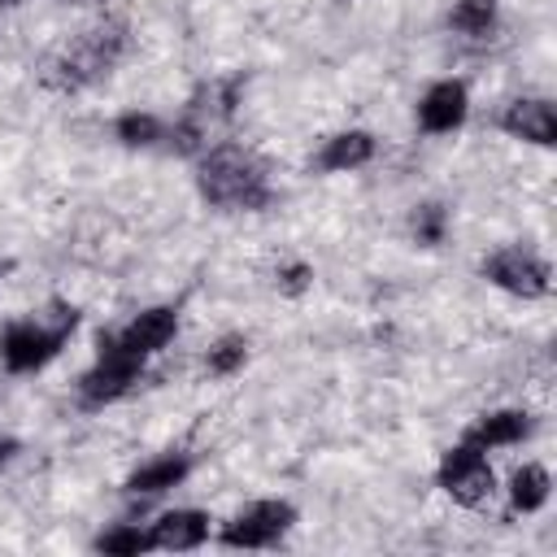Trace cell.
Instances as JSON below:
<instances>
[{"instance_id": "obj_14", "label": "cell", "mask_w": 557, "mask_h": 557, "mask_svg": "<svg viewBox=\"0 0 557 557\" xmlns=\"http://www.w3.org/2000/svg\"><path fill=\"white\" fill-rule=\"evenodd\" d=\"M209 513L205 509H165L148 531H152V548L161 553H191L209 540Z\"/></svg>"}, {"instance_id": "obj_9", "label": "cell", "mask_w": 557, "mask_h": 557, "mask_svg": "<svg viewBox=\"0 0 557 557\" xmlns=\"http://www.w3.org/2000/svg\"><path fill=\"white\" fill-rule=\"evenodd\" d=\"M174 335H178V305L139 309L131 322H122V326L109 331V339L122 344V348L135 352V357H157Z\"/></svg>"}, {"instance_id": "obj_12", "label": "cell", "mask_w": 557, "mask_h": 557, "mask_svg": "<svg viewBox=\"0 0 557 557\" xmlns=\"http://www.w3.org/2000/svg\"><path fill=\"white\" fill-rule=\"evenodd\" d=\"M374 152H379L374 135H370V131H361V126H352V131H335V135H326L309 165H313L318 174H348V170L370 165V161H374Z\"/></svg>"}, {"instance_id": "obj_8", "label": "cell", "mask_w": 557, "mask_h": 557, "mask_svg": "<svg viewBox=\"0 0 557 557\" xmlns=\"http://www.w3.org/2000/svg\"><path fill=\"white\" fill-rule=\"evenodd\" d=\"M196 470V453H187V448H165V453H157V457H148L144 466H135L131 474H126V483H122V496L126 500H157V496H165V492H174L178 483H187V474Z\"/></svg>"}, {"instance_id": "obj_13", "label": "cell", "mask_w": 557, "mask_h": 557, "mask_svg": "<svg viewBox=\"0 0 557 557\" xmlns=\"http://www.w3.org/2000/svg\"><path fill=\"white\" fill-rule=\"evenodd\" d=\"M535 435V418L527 413V409H487V413H479L470 426H466V444H474V448H509V444H522V440H531Z\"/></svg>"}, {"instance_id": "obj_18", "label": "cell", "mask_w": 557, "mask_h": 557, "mask_svg": "<svg viewBox=\"0 0 557 557\" xmlns=\"http://www.w3.org/2000/svg\"><path fill=\"white\" fill-rule=\"evenodd\" d=\"M91 548L109 557H139V553H152V531H144L139 522H113L91 540Z\"/></svg>"}, {"instance_id": "obj_3", "label": "cell", "mask_w": 557, "mask_h": 557, "mask_svg": "<svg viewBox=\"0 0 557 557\" xmlns=\"http://www.w3.org/2000/svg\"><path fill=\"white\" fill-rule=\"evenodd\" d=\"M78 318H83L78 305L52 296L39 313H26V318L4 322V331H0V366L9 374H35V370H44L65 348V339L78 331Z\"/></svg>"}, {"instance_id": "obj_17", "label": "cell", "mask_w": 557, "mask_h": 557, "mask_svg": "<svg viewBox=\"0 0 557 557\" xmlns=\"http://www.w3.org/2000/svg\"><path fill=\"white\" fill-rule=\"evenodd\" d=\"M113 139L122 148H157V144H165V122L148 109H126L113 117Z\"/></svg>"}, {"instance_id": "obj_11", "label": "cell", "mask_w": 557, "mask_h": 557, "mask_svg": "<svg viewBox=\"0 0 557 557\" xmlns=\"http://www.w3.org/2000/svg\"><path fill=\"white\" fill-rule=\"evenodd\" d=\"M470 113V91L461 78H440L418 100V131L426 135H453Z\"/></svg>"}, {"instance_id": "obj_16", "label": "cell", "mask_w": 557, "mask_h": 557, "mask_svg": "<svg viewBox=\"0 0 557 557\" xmlns=\"http://www.w3.org/2000/svg\"><path fill=\"white\" fill-rule=\"evenodd\" d=\"M500 26V0H457L448 9V30L461 39H492Z\"/></svg>"}, {"instance_id": "obj_23", "label": "cell", "mask_w": 557, "mask_h": 557, "mask_svg": "<svg viewBox=\"0 0 557 557\" xmlns=\"http://www.w3.org/2000/svg\"><path fill=\"white\" fill-rule=\"evenodd\" d=\"M9 270H13V261H9V257H0V283L9 278Z\"/></svg>"}, {"instance_id": "obj_21", "label": "cell", "mask_w": 557, "mask_h": 557, "mask_svg": "<svg viewBox=\"0 0 557 557\" xmlns=\"http://www.w3.org/2000/svg\"><path fill=\"white\" fill-rule=\"evenodd\" d=\"M274 287H278L283 296H305V292L313 287V265H309V261H283V265L274 270Z\"/></svg>"}, {"instance_id": "obj_20", "label": "cell", "mask_w": 557, "mask_h": 557, "mask_svg": "<svg viewBox=\"0 0 557 557\" xmlns=\"http://www.w3.org/2000/svg\"><path fill=\"white\" fill-rule=\"evenodd\" d=\"M244 366H248V339H244V335H222V339H213L209 352H205V370H209L213 379H231V374H239Z\"/></svg>"}, {"instance_id": "obj_2", "label": "cell", "mask_w": 557, "mask_h": 557, "mask_svg": "<svg viewBox=\"0 0 557 557\" xmlns=\"http://www.w3.org/2000/svg\"><path fill=\"white\" fill-rule=\"evenodd\" d=\"M126 52H131V26L122 17H100L44 57L39 83L48 91H61V96L87 91V87L104 83L122 65Z\"/></svg>"}, {"instance_id": "obj_19", "label": "cell", "mask_w": 557, "mask_h": 557, "mask_svg": "<svg viewBox=\"0 0 557 557\" xmlns=\"http://www.w3.org/2000/svg\"><path fill=\"white\" fill-rule=\"evenodd\" d=\"M448 222L453 218H448V205L444 200H422L409 213V235H413L418 248H440L448 239Z\"/></svg>"}, {"instance_id": "obj_1", "label": "cell", "mask_w": 557, "mask_h": 557, "mask_svg": "<svg viewBox=\"0 0 557 557\" xmlns=\"http://www.w3.org/2000/svg\"><path fill=\"white\" fill-rule=\"evenodd\" d=\"M196 191L222 213H265L278 200L270 165L235 139L205 144L196 152Z\"/></svg>"}, {"instance_id": "obj_10", "label": "cell", "mask_w": 557, "mask_h": 557, "mask_svg": "<svg viewBox=\"0 0 557 557\" xmlns=\"http://www.w3.org/2000/svg\"><path fill=\"white\" fill-rule=\"evenodd\" d=\"M496 126L509 135V139H522V144H535V148H553L557 144V113H553V100L544 96H518L500 109Z\"/></svg>"}, {"instance_id": "obj_6", "label": "cell", "mask_w": 557, "mask_h": 557, "mask_svg": "<svg viewBox=\"0 0 557 557\" xmlns=\"http://www.w3.org/2000/svg\"><path fill=\"white\" fill-rule=\"evenodd\" d=\"M435 487L444 496H453L457 505L479 509L496 492V474L487 466V453L474 448V444H466V440H457L453 448H444V457L435 466Z\"/></svg>"}, {"instance_id": "obj_22", "label": "cell", "mask_w": 557, "mask_h": 557, "mask_svg": "<svg viewBox=\"0 0 557 557\" xmlns=\"http://www.w3.org/2000/svg\"><path fill=\"white\" fill-rule=\"evenodd\" d=\"M17 453H22V440H17V435H0V470H4Z\"/></svg>"}, {"instance_id": "obj_4", "label": "cell", "mask_w": 557, "mask_h": 557, "mask_svg": "<svg viewBox=\"0 0 557 557\" xmlns=\"http://www.w3.org/2000/svg\"><path fill=\"white\" fill-rule=\"evenodd\" d=\"M144 366H148V357H135V352H126L122 344H113L109 339V331H100V339H96V361L78 374V405L83 409H104V405H113V400H122L139 379H144Z\"/></svg>"}, {"instance_id": "obj_15", "label": "cell", "mask_w": 557, "mask_h": 557, "mask_svg": "<svg viewBox=\"0 0 557 557\" xmlns=\"http://www.w3.org/2000/svg\"><path fill=\"white\" fill-rule=\"evenodd\" d=\"M548 496H553V479L540 461H527L509 474V505L518 513H540L548 505Z\"/></svg>"}, {"instance_id": "obj_5", "label": "cell", "mask_w": 557, "mask_h": 557, "mask_svg": "<svg viewBox=\"0 0 557 557\" xmlns=\"http://www.w3.org/2000/svg\"><path fill=\"white\" fill-rule=\"evenodd\" d=\"M479 274L509 292V296H522V300H544L553 292V265L535 252V248H522V244H505V248H492L483 261H479Z\"/></svg>"}, {"instance_id": "obj_7", "label": "cell", "mask_w": 557, "mask_h": 557, "mask_svg": "<svg viewBox=\"0 0 557 557\" xmlns=\"http://www.w3.org/2000/svg\"><path fill=\"white\" fill-rule=\"evenodd\" d=\"M292 527H296V505L278 500V496H265V500L244 505L231 522H222L218 540L226 548H274Z\"/></svg>"}, {"instance_id": "obj_24", "label": "cell", "mask_w": 557, "mask_h": 557, "mask_svg": "<svg viewBox=\"0 0 557 557\" xmlns=\"http://www.w3.org/2000/svg\"><path fill=\"white\" fill-rule=\"evenodd\" d=\"M0 4H26V0H0Z\"/></svg>"}]
</instances>
